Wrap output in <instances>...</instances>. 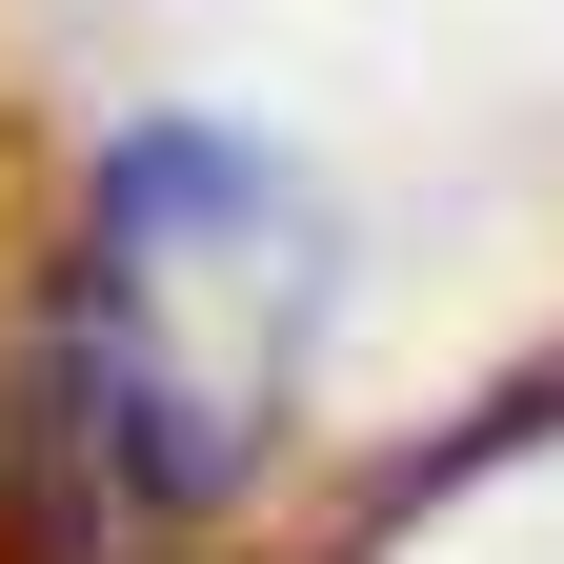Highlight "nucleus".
Instances as JSON below:
<instances>
[{
  "instance_id": "obj_1",
  "label": "nucleus",
  "mask_w": 564,
  "mask_h": 564,
  "mask_svg": "<svg viewBox=\"0 0 564 564\" xmlns=\"http://www.w3.org/2000/svg\"><path fill=\"white\" fill-rule=\"evenodd\" d=\"M323 343V223L223 121L82 162L0 323V564H223Z\"/></svg>"
}]
</instances>
